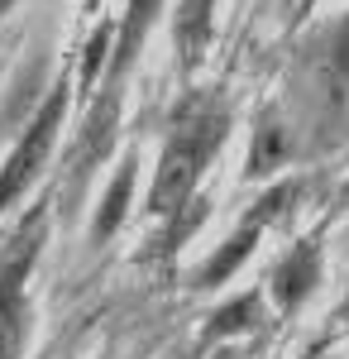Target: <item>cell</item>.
Instances as JSON below:
<instances>
[{"instance_id": "obj_1", "label": "cell", "mask_w": 349, "mask_h": 359, "mask_svg": "<svg viewBox=\"0 0 349 359\" xmlns=\"http://www.w3.org/2000/svg\"><path fill=\"white\" fill-rule=\"evenodd\" d=\"M230 139V106L215 101V96H196L182 101V111L172 115L167 139H163L158 154V172H153V187H149V216H182L196 196V182L206 177L211 158L225 149Z\"/></svg>"}, {"instance_id": "obj_2", "label": "cell", "mask_w": 349, "mask_h": 359, "mask_svg": "<svg viewBox=\"0 0 349 359\" xmlns=\"http://www.w3.org/2000/svg\"><path fill=\"white\" fill-rule=\"evenodd\" d=\"M48 240V206H34L10 245L0 249V359H25L34 335V302H29V278Z\"/></svg>"}, {"instance_id": "obj_3", "label": "cell", "mask_w": 349, "mask_h": 359, "mask_svg": "<svg viewBox=\"0 0 349 359\" xmlns=\"http://www.w3.org/2000/svg\"><path fill=\"white\" fill-rule=\"evenodd\" d=\"M62 115H67V86H53V91L43 96V106L29 115V125L20 130L15 149L5 154V163H0V216H5V211L34 187V177L43 172V163H48V154H53V144H57V130H62Z\"/></svg>"}, {"instance_id": "obj_4", "label": "cell", "mask_w": 349, "mask_h": 359, "mask_svg": "<svg viewBox=\"0 0 349 359\" xmlns=\"http://www.w3.org/2000/svg\"><path fill=\"white\" fill-rule=\"evenodd\" d=\"M296 196V187H273L264 201H259V211H249L244 216V225L225 240V245L215 249L211 259L201 264V273H196V283L201 287H220V283H230V278L240 273V264L254 254V245H259V235H264V225H273L282 211H287V201Z\"/></svg>"}, {"instance_id": "obj_5", "label": "cell", "mask_w": 349, "mask_h": 359, "mask_svg": "<svg viewBox=\"0 0 349 359\" xmlns=\"http://www.w3.org/2000/svg\"><path fill=\"white\" fill-rule=\"evenodd\" d=\"M316 283H321V249L311 245V240H306V245H296V249H287V254L278 259L273 278H268L273 302L282 306L287 316H292L296 306L316 292Z\"/></svg>"}, {"instance_id": "obj_6", "label": "cell", "mask_w": 349, "mask_h": 359, "mask_svg": "<svg viewBox=\"0 0 349 359\" xmlns=\"http://www.w3.org/2000/svg\"><path fill=\"white\" fill-rule=\"evenodd\" d=\"M215 10H220V0H177L172 5V53H177L182 72H191L206 53L215 34Z\"/></svg>"}, {"instance_id": "obj_7", "label": "cell", "mask_w": 349, "mask_h": 359, "mask_svg": "<svg viewBox=\"0 0 349 359\" xmlns=\"http://www.w3.org/2000/svg\"><path fill=\"white\" fill-rule=\"evenodd\" d=\"M163 0H125V15H120V29H115V62H110V86H120L135 67L139 48L149 43V29L158 25Z\"/></svg>"}, {"instance_id": "obj_8", "label": "cell", "mask_w": 349, "mask_h": 359, "mask_svg": "<svg viewBox=\"0 0 349 359\" xmlns=\"http://www.w3.org/2000/svg\"><path fill=\"white\" fill-rule=\"evenodd\" d=\"M115 120H120V101H115V86H106V96L96 101V111H91V120H86V130H81V139H77V154H72L77 177H86V172L110 154V144H115Z\"/></svg>"}, {"instance_id": "obj_9", "label": "cell", "mask_w": 349, "mask_h": 359, "mask_svg": "<svg viewBox=\"0 0 349 359\" xmlns=\"http://www.w3.org/2000/svg\"><path fill=\"white\" fill-rule=\"evenodd\" d=\"M135 177H139V158L130 154L125 163H120V172H115V182L106 187V196H101V206H96V221H91V240L96 245H106L110 235L125 225V211H130V196H135Z\"/></svg>"}, {"instance_id": "obj_10", "label": "cell", "mask_w": 349, "mask_h": 359, "mask_svg": "<svg viewBox=\"0 0 349 359\" xmlns=\"http://www.w3.org/2000/svg\"><path fill=\"white\" fill-rule=\"evenodd\" d=\"M325 91L335 106L349 101V10L340 15V25L330 29V43H325Z\"/></svg>"}, {"instance_id": "obj_11", "label": "cell", "mask_w": 349, "mask_h": 359, "mask_svg": "<svg viewBox=\"0 0 349 359\" xmlns=\"http://www.w3.org/2000/svg\"><path fill=\"white\" fill-rule=\"evenodd\" d=\"M254 321H264V297L259 292H244V297H235L230 306H220L211 316V335H235V331H249Z\"/></svg>"}, {"instance_id": "obj_12", "label": "cell", "mask_w": 349, "mask_h": 359, "mask_svg": "<svg viewBox=\"0 0 349 359\" xmlns=\"http://www.w3.org/2000/svg\"><path fill=\"white\" fill-rule=\"evenodd\" d=\"M15 5H20V0H0V20H5V15H10Z\"/></svg>"}, {"instance_id": "obj_13", "label": "cell", "mask_w": 349, "mask_h": 359, "mask_svg": "<svg viewBox=\"0 0 349 359\" xmlns=\"http://www.w3.org/2000/svg\"><path fill=\"white\" fill-rule=\"evenodd\" d=\"M316 5H321V0H301V10H316Z\"/></svg>"}]
</instances>
